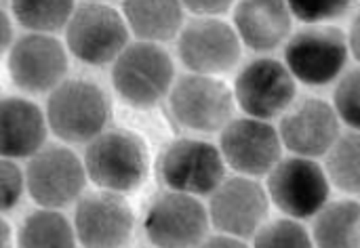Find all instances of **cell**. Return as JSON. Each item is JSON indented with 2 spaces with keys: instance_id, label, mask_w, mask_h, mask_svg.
Returning <instances> with one entry per match:
<instances>
[{
  "instance_id": "6da1fadb",
  "label": "cell",
  "mask_w": 360,
  "mask_h": 248,
  "mask_svg": "<svg viewBox=\"0 0 360 248\" xmlns=\"http://www.w3.org/2000/svg\"><path fill=\"white\" fill-rule=\"evenodd\" d=\"M46 126L65 143H91L110 118L112 105L105 91L86 78L63 80L46 99Z\"/></svg>"
},
{
  "instance_id": "7a4b0ae2",
  "label": "cell",
  "mask_w": 360,
  "mask_h": 248,
  "mask_svg": "<svg viewBox=\"0 0 360 248\" xmlns=\"http://www.w3.org/2000/svg\"><path fill=\"white\" fill-rule=\"evenodd\" d=\"M84 173L99 190L129 194L137 190L150 171L146 141L127 129L103 131L84 150Z\"/></svg>"
},
{
  "instance_id": "3957f363",
  "label": "cell",
  "mask_w": 360,
  "mask_h": 248,
  "mask_svg": "<svg viewBox=\"0 0 360 248\" xmlns=\"http://www.w3.org/2000/svg\"><path fill=\"white\" fill-rule=\"evenodd\" d=\"M175 80V65L167 48L152 42H131L112 65V86L122 101L137 110L160 103Z\"/></svg>"
},
{
  "instance_id": "277c9868",
  "label": "cell",
  "mask_w": 360,
  "mask_h": 248,
  "mask_svg": "<svg viewBox=\"0 0 360 248\" xmlns=\"http://www.w3.org/2000/svg\"><path fill=\"white\" fill-rule=\"evenodd\" d=\"M346 34L338 25H308L289 36L285 46V67L308 86L335 82L348 65Z\"/></svg>"
},
{
  "instance_id": "5b68a950",
  "label": "cell",
  "mask_w": 360,
  "mask_h": 248,
  "mask_svg": "<svg viewBox=\"0 0 360 248\" xmlns=\"http://www.w3.org/2000/svg\"><path fill=\"white\" fill-rule=\"evenodd\" d=\"M268 200L289 219L316 217L329 202L331 183L323 167L312 158H281L268 173Z\"/></svg>"
},
{
  "instance_id": "8992f818",
  "label": "cell",
  "mask_w": 360,
  "mask_h": 248,
  "mask_svg": "<svg viewBox=\"0 0 360 248\" xmlns=\"http://www.w3.org/2000/svg\"><path fill=\"white\" fill-rule=\"evenodd\" d=\"M23 181L30 198L49 211H59L82 198L86 185L84 164L65 145H44L27 160Z\"/></svg>"
},
{
  "instance_id": "52a82bcc",
  "label": "cell",
  "mask_w": 360,
  "mask_h": 248,
  "mask_svg": "<svg viewBox=\"0 0 360 248\" xmlns=\"http://www.w3.org/2000/svg\"><path fill=\"white\" fill-rule=\"evenodd\" d=\"M65 44L86 65L114 63L129 44V27L120 11L110 4H80L65 25Z\"/></svg>"
},
{
  "instance_id": "ba28073f",
  "label": "cell",
  "mask_w": 360,
  "mask_h": 248,
  "mask_svg": "<svg viewBox=\"0 0 360 248\" xmlns=\"http://www.w3.org/2000/svg\"><path fill=\"white\" fill-rule=\"evenodd\" d=\"M158 173L169 192L194 198L211 196L226 181V162L219 148L202 139H177L165 148Z\"/></svg>"
},
{
  "instance_id": "9c48e42d",
  "label": "cell",
  "mask_w": 360,
  "mask_h": 248,
  "mask_svg": "<svg viewBox=\"0 0 360 248\" xmlns=\"http://www.w3.org/2000/svg\"><path fill=\"white\" fill-rule=\"evenodd\" d=\"M232 95L247 118L268 122L295 103L297 82L283 61L257 57L238 72Z\"/></svg>"
},
{
  "instance_id": "30bf717a",
  "label": "cell",
  "mask_w": 360,
  "mask_h": 248,
  "mask_svg": "<svg viewBox=\"0 0 360 248\" xmlns=\"http://www.w3.org/2000/svg\"><path fill=\"white\" fill-rule=\"evenodd\" d=\"M169 103L175 120L196 133H217L234 114V95L215 76H181L169 91Z\"/></svg>"
},
{
  "instance_id": "8fae6325",
  "label": "cell",
  "mask_w": 360,
  "mask_h": 248,
  "mask_svg": "<svg viewBox=\"0 0 360 248\" xmlns=\"http://www.w3.org/2000/svg\"><path fill=\"white\" fill-rule=\"evenodd\" d=\"M177 53L192 74L217 78L238 65L243 44L228 21L194 17L177 34Z\"/></svg>"
},
{
  "instance_id": "7c38bea8",
  "label": "cell",
  "mask_w": 360,
  "mask_h": 248,
  "mask_svg": "<svg viewBox=\"0 0 360 248\" xmlns=\"http://www.w3.org/2000/svg\"><path fill=\"white\" fill-rule=\"evenodd\" d=\"M209 226L207 207L179 192L158 194L143 217L146 236L156 248H198Z\"/></svg>"
},
{
  "instance_id": "4fadbf2b",
  "label": "cell",
  "mask_w": 360,
  "mask_h": 248,
  "mask_svg": "<svg viewBox=\"0 0 360 248\" xmlns=\"http://www.w3.org/2000/svg\"><path fill=\"white\" fill-rule=\"evenodd\" d=\"M270 200L266 188L249 177L226 179L209 200V223L230 238H251L268 221Z\"/></svg>"
},
{
  "instance_id": "5bb4252c",
  "label": "cell",
  "mask_w": 360,
  "mask_h": 248,
  "mask_svg": "<svg viewBox=\"0 0 360 248\" xmlns=\"http://www.w3.org/2000/svg\"><path fill=\"white\" fill-rule=\"evenodd\" d=\"M219 154L240 177L257 179L268 175L283 158L278 131L264 120L232 118L219 137Z\"/></svg>"
},
{
  "instance_id": "9a60e30c",
  "label": "cell",
  "mask_w": 360,
  "mask_h": 248,
  "mask_svg": "<svg viewBox=\"0 0 360 248\" xmlns=\"http://www.w3.org/2000/svg\"><path fill=\"white\" fill-rule=\"evenodd\" d=\"M6 67L19 91L49 93L65 80L68 51L55 36L25 34L11 44Z\"/></svg>"
},
{
  "instance_id": "2e32d148",
  "label": "cell",
  "mask_w": 360,
  "mask_h": 248,
  "mask_svg": "<svg viewBox=\"0 0 360 248\" xmlns=\"http://www.w3.org/2000/svg\"><path fill=\"white\" fill-rule=\"evenodd\" d=\"M72 228L84 248H122L133 234L135 215L124 196L99 190L78 200Z\"/></svg>"
},
{
  "instance_id": "e0dca14e",
  "label": "cell",
  "mask_w": 360,
  "mask_h": 248,
  "mask_svg": "<svg viewBox=\"0 0 360 248\" xmlns=\"http://www.w3.org/2000/svg\"><path fill=\"white\" fill-rule=\"evenodd\" d=\"M281 143L300 158H319L329 152V148L342 135L340 118L331 103L316 97H306L293 103L281 118L276 129Z\"/></svg>"
},
{
  "instance_id": "ac0fdd59",
  "label": "cell",
  "mask_w": 360,
  "mask_h": 248,
  "mask_svg": "<svg viewBox=\"0 0 360 248\" xmlns=\"http://www.w3.org/2000/svg\"><path fill=\"white\" fill-rule=\"evenodd\" d=\"M44 112L30 99H0V158L23 160L38 154L46 143Z\"/></svg>"
},
{
  "instance_id": "d6986e66",
  "label": "cell",
  "mask_w": 360,
  "mask_h": 248,
  "mask_svg": "<svg viewBox=\"0 0 360 248\" xmlns=\"http://www.w3.org/2000/svg\"><path fill=\"white\" fill-rule=\"evenodd\" d=\"M240 44L257 53H268L281 46L293 27V17L287 2L249 0L234 8V25Z\"/></svg>"
},
{
  "instance_id": "ffe728a7",
  "label": "cell",
  "mask_w": 360,
  "mask_h": 248,
  "mask_svg": "<svg viewBox=\"0 0 360 248\" xmlns=\"http://www.w3.org/2000/svg\"><path fill=\"white\" fill-rule=\"evenodd\" d=\"M120 15L141 42H167L184 27L181 2H122Z\"/></svg>"
},
{
  "instance_id": "44dd1931",
  "label": "cell",
  "mask_w": 360,
  "mask_h": 248,
  "mask_svg": "<svg viewBox=\"0 0 360 248\" xmlns=\"http://www.w3.org/2000/svg\"><path fill=\"white\" fill-rule=\"evenodd\" d=\"M310 238L316 248H359V202H327L314 217Z\"/></svg>"
},
{
  "instance_id": "7402d4cb",
  "label": "cell",
  "mask_w": 360,
  "mask_h": 248,
  "mask_svg": "<svg viewBox=\"0 0 360 248\" xmlns=\"http://www.w3.org/2000/svg\"><path fill=\"white\" fill-rule=\"evenodd\" d=\"M17 248H76V234L65 215L38 209L23 219L17 234Z\"/></svg>"
},
{
  "instance_id": "603a6c76",
  "label": "cell",
  "mask_w": 360,
  "mask_h": 248,
  "mask_svg": "<svg viewBox=\"0 0 360 248\" xmlns=\"http://www.w3.org/2000/svg\"><path fill=\"white\" fill-rule=\"evenodd\" d=\"M325 175L331 185L346 194H359V133L348 131L338 137V141L325 154Z\"/></svg>"
},
{
  "instance_id": "cb8c5ba5",
  "label": "cell",
  "mask_w": 360,
  "mask_h": 248,
  "mask_svg": "<svg viewBox=\"0 0 360 248\" xmlns=\"http://www.w3.org/2000/svg\"><path fill=\"white\" fill-rule=\"evenodd\" d=\"M74 2H13L11 11L17 23L32 34H44L53 36L59 30H65L72 13H74Z\"/></svg>"
},
{
  "instance_id": "d4e9b609",
  "label": "cell",
  "mask_w": 360,
  "mask_h": 248,
  "mask_svg": "<svg viewBox=\"0 0 360 248\" xmlns=\"http://www.w3.org/2000/svg\"><path fill=\"white\" fill-rule=\"evenodd\" d=\"M253 238V248H314L308 230L293 219L266 221Z\"/></svg>"
},
{
  "instance_id": "484cf974",
  "label": "cell",
  "mask_w": 360,
  "mask_h": 248,
  "mask_svg": "<svg viewBox=\"0 0 360 248\" xmlns=\"http://www.w3.org/2000/svg\"><path fill=\"white\" fill-rule=\"evenodd\" d=\"M333 112L338 118L350 126V131H359L360 105H359V70H348L338 78L333 91Z\"/></svg>"
},
{
  "instance_id": "4316f807",
  "label": "cell",
  "mask_w": 360,
  "mask_h": 248,
  "mask_svg": "<svg viewBox=\"0 0 360 248\" xmlns=\"http://www.w3.org/2000/svg\"><path fill=\"white\" fill-rule=\"evenodd\" d=\"M291 17H297L300 21L308 25H325V21H333L344 17L352 2L346 0H323V2H287Z\"/></svg>"
},
{
  "instance_id": "83f0119b",
  "label": "cell",
  "mask_w": 360,
  "mask_h": 248,
  "mask_svg": "<svg viewBox=\"0 0 360 248\" xmlns=\"http://www.w3.org/2000/svg\"><path fill=\"white\" fill-rule=\"evenodd\" d=\"M25 190L23 171L13 162L0 158V213L13 211Z\"/></svg>"
},
{
  "instance_id": "f1b7e54d",
  "label": "cell",
  "mask_w": 360,
  "mask_h": 248,
  "mask_svg": "<svg viewBox=\"0 0 360 248\" xmlns=\"http://www.w3.org/2000/svg\"><path fill=\"white\" fill-rule=\"evenodd\" d=\"M232 8V2H184V11L194 13L202 19H219V15H226Z\"/></svg>"
},
{
  "instance_id": "f546056e",
  "label": "cell",
  "mask_w": 360,
  "mask_h": 248,
  "mask_svg": "<svg viewBox=\"0 0 360 248\" xmlns=\"http://www.w3.org/2000/svg\"><path fill=\"white\" fill-rule=\"evenodd\" d=\"M11 44H13V23L6 11L0 8V57L11 48Z\"/></svg>"
},
{
  "instance_id": "4dcf8cb0",
  "label": "cell",
  "mask_w": 360,
  "mask_h": 248,
  "mask_svg": "<svg viewBox=\"0 0 360 248\" xmlns=\"http://www.w3.org/2000/svg\"><path fill=\"white\" fill-rule=\"evenodd\" d=\"M198 248H249L243 240H238V238H230V236H224V234H219V236H211V238H205L202 240V244Z\"/></svg>"
},
{
  "instance_id": "1f68e13d",
  "label": "cell",
  "mask_w": 360,
  "mask_h": 248,
  "mask_svg": "<svg viewBox=\"0 0 360 248\" xmlns=\"http://www.w3.org/2000/svg\"><path fill=\"white\" fill-rule=\"evenodd\" d=\"M346 42H348V51L359 59V17H356V19H352L350 34L346 36Z\"/></svg>"
},
{
  "instance_id": "d6a6232c",
  "label": "cell",
  "mask_w": 360,
  "mask_h": 248,
  "mask_svg": "<svg viewBox=\"0 0 360 248\" xmlns=\"http://www.w3.org/2000/svg\"><path fill=\"white\" fill-rule=\"evenodd\" d=\"M0 248H13V234L11 226L0 217Z\"/></svg>"
}]
</instances>
